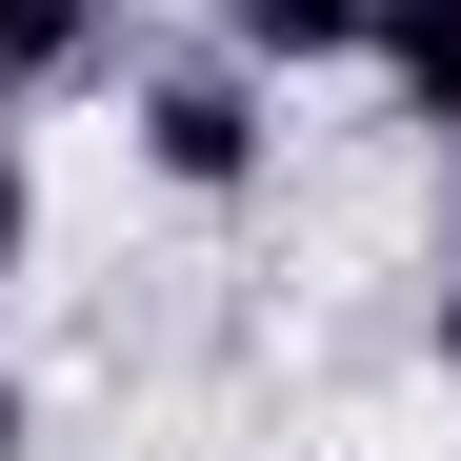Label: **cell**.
<instances>
[{"mask_svg":"<svg viewBox=\"0 0 461 461\" xmlns=\"http://www.w3.org/2000/svg\"><path fill=\"white\" fill-rule=\"evenodd\" d=\"M101 101H121V140H140V181L201 201V221L281 181V81H261V60H221V41H140Z\"/></svg>","mask_w":461,"mask_h":461,"instance_id":"cell-1","label":"cell"},{"mask_svg":"<svg viewBox=\"0 0 461 461\" xmlns=\"http://www.w3.org/2000/svg\"><path fill=\"white\" fill-rule=\"evenodd\" d=\"M140 60V0H0V81L21 101H101Z\"/></svg>","mask_w":461,"mask_h":461,"instance_id":"cell-2","label":"cell"},{"mask_svg":"<svg viewBox=\"0 0 461 461\" xmlns=\"http://www.w3.org/2000/svg\"><path fill=\"white\" fill-rule=\"evenodd\" d=\"M421 381H441V402H461V261L421 281Z\"/></svg>","mask_w":461,"mask_h":461,"instance_id":"cell-3","label":"cell"},{"mask_svg":"<svg viewBox=\"0 0 461 461\" xmlns=\"http://www.w3.org/2000/svg\"><path fill=\"white\" fill-rule=\"evenodd\" d=\"M41 261V181H21V140H0V281Z\"/></svg>","mask_w":461,"mask_h":461,"instance_id":"cell-4","label":"cell"},{"mask_svg":"<svg viewBox=\"0 0 461 461\" xmlns=\"http://www.w3.org/2000/svg\"><path fill=\"white\" fill-rule=\"evenodd\" d=\"M0 461H41V381L21 361H0Z\"/></svg>","mask_w":461,"mask_h":461,"instance_id":"cell-5","label":"cell"},{"mask_svg":"<svg viewBox=\"0 0 461 461\" xmlns=\"http://www.w3.org/2000/svg\"><path fill=\"white\" fill-rule=\"evenodd\" d=\"M0 140H21V81H0Z\"/></svg>","mask_w":461,"mask_h":461,"instance_id":"cell-6","label":"cell"},{"mask_svg":"<svg viewBox=\"0 0 461 461\" xmlns=\"http://www.w3.org/2000/svg\"><path fill=\"white\" fill-rule=\"evenodd\" d=\"M441 161H461V140H441Z\"/></svg>","mask_w":461,"mask_h":461,"instance_id":"cell-7","label":"cell"}]
</instances>
